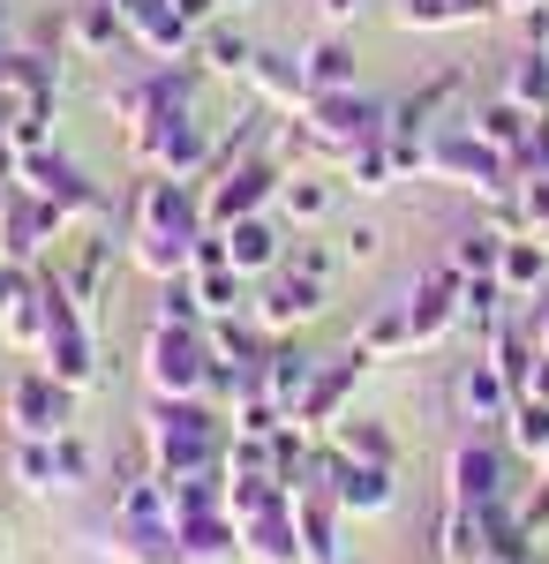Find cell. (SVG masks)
<instances>
[{"mask_svg":"<svg viewBox=\"0 0 549 564\" xmlns=\"http://www.w3.org/2000/svg\"><path fill=\"white\" fill-rule=\"evenodd\" d=\"M114 520H121V527H173L166 475H151V467H143L136 481H121V489H114Z\"/></svg>","mask_w":549,"mask_h":564,"instance_id":"obj_33","label":"cell"},{"mask_svg":"<svg viewBox=\"0 0 549 564\" xmlns=\"http://www.w3.org/2000/svg\"><path fill=\"white\" fill-rule=\"evenodd\" d=\"M512 196H519V218H527V234H535V241H549V174H527L519 188H512Z\"/></svg>","mask_w":549,"mask_h":564,"instance_id":"obj_49","label":"cell"},{"mask_svg":"<svg viewBox=\"0 0 549 564\" xmlns=\"http://www.w3.org/2000/svg\"><path fill=\"white\" fill-rule=\"evenodd\" d=\"M287 263L332 286V279H338V263H346V249H332V241H316V234H294V249H287Z\"/></svg>","mask_w":549,"mask_h":564,"instance_id":"obj_48","label":"cell"},{"mask_svg":"<svg viewBox=\"0 0 549 564\" xmlns=\"http://www.w3.org/2000/svg\"><path fill=\"white\" fill-rule=\"evenodd\" d=\"M354 347L369 354V361H399V354H415V324H407V302H384L377 316H362Z\"/></svg>","mask_w":549,"mask_h":564,"instance_id":"obj_37","label":"cell"},{"mask_svg":"<svg viewBox=\"0 0 549 564\" xmlns=\"http://www.w3.org/2000/svg\"><path fill=\"white\" fill-rule=\"evenodd\" d=\"M497 8H505V15H527V8H542V0H497Z\"/></svg>","mask_w":549,"mask_h":564,"instance_id":"obj_58","label":"cell"},{"mask_svg":"<svg viewBox=\"0 0 549 564\" xmlns=\"http://www.w3.org/2000/svg\"><path fill=\"white\" fill-rule=\"evenodd\" d=\"M68 241V218L39 204L31 188H8L0 196V263H15V271H39L53 263V249Z\"/></svg>","mask_w":549,"mask_h":564,"instance_id":"obj_10","label":"cell"},{"mask_svg":"<svg viewBox=\"0 0 549 564\" xmlns=\"http://www.w3.org/2000/svg\"><path fill=\"white\" fill-rule=\"evenodd\" d=\"M53 121H61V98H23V106H8L0 113V129H8V143L31 159V151H53Z\"/></svg>","mask_w":549,"mask_h":564,"instance_id":"obj_38","label":"cell"},{"mask_svg":"<svg viewBox=\"0 0 549 564\" xmlns=\"http://www.w3.org/2000/svg\"><path fill=\"white\" fill-rule=\"evenodd\" d=\"M279 188H287V166H279L271 151H256V159H241V166H226V174L204 181V212H212V226L263 218V212H279Z\"/></svg>","mask_w":549,"mask_h":564,"instance_id":"obj_11","label":"cell"},{"mask_svg":"<svg viewBox=\"0 0 549 564\" xmlns=\"http://www.w3.org/2000/svg\"><path fill=\"white\" fill-rule=\"evenodd\" d=\"M181 557L189 564H249V542H241V520L234 512H212V520H181Z\"/></svg>","mask_w":549,"mask_h":564,"instance_id":"obj_26","label":"cell"},{"mask_svg":"<svg viewBox=\"0 0 549 564\" xmlns=\"http://www.w3.org/2000/svg\"><path fill=\"white\" fill-rule=\"evenodd\" d=\"M497 279H505L512 302H542V294H549V241H535V234L505 241V257H497Z\"/></svg>","mask_w":549,"mask_h":564,"instance_id":"obj_29","label":"cell"},{"mask_svg":"<svg viewBox=\"0 0 549 564\" xmlns=\"http://www.w3.org/2000/svg\"><path fill=\"white\" fill-rule=\"evenodd\" d=\"M294 534H301V564H346V512L332 505V489L294 497Z\"/></svg>","mask_w":549,"mask_h":564,"instance_id":"obj_21","label":"cell"},{"mask_svg":"<svg viewBox=\"0 0 549 564\" xmlns=\"http://www.w3.org/2000/svg\"><path fill=\"white\" fill-rule=\"evenodd\" d=\"M271 505H287V489L271 475H226V512L234 520H263Z\"/></svg>","mask_w":549,"mask_h":564,"instance_id":"obj_45","label":"cell"},{"mask_svg":"<svg viewBox=\"0 0 549 564\" xmlns=\"http://www.w3.org/2000/svg\"><path fill=\"white\" fill-rule=\"evenodd\" d=\"M0 347H8V354H39V347H45V294H39V271H31V286H23L15 302L0 308Z\"/></svg>","mask_w":549,"mask_h":564,"instance_id":"obj_36","label":"cell"},{"mask_svg":"<svg viewBox=\"0 0 549 564\" xmlns=\"http://www.w3.org/2000/svg\"><path fill=\"white\" fill-rule=\"evenodd\" d=\"M15 188H31L39 204H53V212L68 218V234H84V226H114V204H106V188H98V181H90L84 166L61 151V143H53V151H31Z\"/></svg>","mask_w":549,"mask_h":564,"instance_id":"obj_5","label":"cell"},{"mask_svg":"<svg viewBox=\"0 0 549 564\" xmlns=\"http://www.w3.org/2000/svg\"><path fill=\"white\" fill-rule=\"evenodd\" d=\"M301 129L316 143V159L338 174V159H354L362 143H384V135H391V106L369 98V90H332V98H316V106L301 113Z\"/></svg>","mask_w":549,"mask_h":564,"instance_id":"obj_4","label":"cell"},{"mask_svg":"<svg viewBox=\"0 0 549 564\" xmlns=\"http://www.w3.org/2000/svg\"><path fill=\"white\" fill-rule=\"evenodd\" d=\"M241 542H249V564H301L294 497H287V505H271L263 520H241Z\"/></svg>","mask_w":549,"mask_h":564,"instance_id":"obj_31","label":"cell"},{"mask_svg":"<svg viewBox=\"0 0 549 564\" xmlns=\"http://www.w3.org/2000/svg\"><path fill=\"white\" fill-rule=\"evenodd\" d=\"M505 444L527 459V467H542V459H549V406H542V399H519V406L505 414Z\"/></svg>","mask_w":549,"mask_h":564,"instance_id":"obj_40","label":"cell"},{"mask_svg":"<svg viewBox=\"0 0 549 564\" xmlns=\"http://www.w3.org/2000/svg\"><path fill=\"white\" fill-rule=\"evenodd\" d=\"M0 414H8V436H23V444H53V436L76 430V391L61 384L45 361H31V369H15V377H8Z\"/></svg>","mask_w":549,"mask_h":564,"instance_id":"obj_6","label":"cell"},{"mask_svg":"<svg viewBox=\"0 0 549 564\" xmlns=\"http://www.w3.org/2000/svg\"><path fill=\"white\" fill-rule=\"evenodd\" d=\"M84 542H90V557H98V564H189L173 527H121V520H106V527H90Z\"/></svg>","mask_w":549,"mask_h":564,"instance_id":"obj_19","label":"cell"},{"mask_svg":"<svg viewBox=\"0 0 549 564\" xmlns=\"http://www.w3.org/2000/svg\"><path fill=\"white\" fill-rule=\"evenodd\" d=\"M249 90H256V106H271V113H287V121H301L309 106H316V90H309V76H301V61L294 53H256V68H249Z\"/></svg>","mask_w":549,"mask_h":564,"instance_id":"obj_22","label":"cell"},{"mask_svg":"<svg viewBox=\"0 0 549 564\" xmlns=\"http://www.w3.org/2000/svg\"><path fill=\"white\" fill-rule=\"evenodd\" d=\"M173 8H181V15H189L196 31H212V23H226V0H173Z\"/></svg>","mask_w":549,"mask_h":564,"instance_id":"obj_52","label":"cell"},{"mask_svg":"<svg viewBox=\"0 0 549 564\" xmlns=\"http://www.w3.org/2000/svg\"><path fill=\"white\" fill-rule=\"evenodd\" d=\"M8 481H15L23 497H68L53 444H23V436H8Z\"/></svg>","mask_w":549,"mask_h":564,"instance_id":"obj_35","label":"cell"},{"mask_svg":"<svg viewBox=\"0 0 549 564\" xmlns=\"http://www.w3.org/2000/svg\"><path fill=\"white\" fill-rule=\"evenodd\" d=\"M324 308H332V286H324V279H309V271H294V263H279L271 279H256V286H249V316L271 332V339L309 332Z\"/></svg>","mask_w":549,"mask_h":564,"instance_id":"obj_8","label":"cell"},{"mask_svg":"<svg viewBox=\"0 0 549 564\" xmlns=\"http://www.w3.org/2000/svg\"><path fill=\"white\" fill-rule=\"evenodd\" d=\"M519 39H527V53H549V0L519 15Z\"/></svg>","mask_w":549,"mask_h":564,"instance_id":"obj_51","label":"cell"},{"mask_svg":"<svg viewBox=\"0 0 549 564\" xmlns=\"http://www.w3.org/2000/svg\"><path fill=\"white\" fill-rule=\"evenodd\" d=\"M316 369H324V354H309L301 339H271V354H263V369H256V384H263V399L294 422L301 399L316 391Z\"/></svg>","mask_w":549,"mask_h":564,"instance_id":"obj_18","label":"cell"},{"mask_svg":"<svg viewBox=\"0 0 549 564\" xmlns=\"http://www.w3.org/2000/svg\"><path fill=\"white\" fill-rule=\"evenodd\" d=\"M324 489H332V505L346 512V520H384V512L399 505V467H369V459H346V452H332V475H324Z\"/></svg>","mask_w":549,"mask_h":564,"instance_id":"obj_15","label":"cell"},{"mask_svg":"<svg viewBox=\"0 0 549 564\" xmlns=\"http://www.w3.org/2000/svg\"><path fill=\"white\" fill-rule=\"evenodd\" d=\"M535 121H542V113H527V106H512L505 90H497L489 106H474V113H466V129L482 135L489 151H505V159H519V151L535 143Z\"/></svg>","mask_w":549,"mask_h":564,"instance_id":"obj_28","label":"cell"},{"mask_svg":"<svg viewBox=\"0 0 549 564\" xmlns=\"http://www.w3.org/2000/svg\"><path fill=\"white\" fill-rule=\"evenodd\" d=\"M527 332H535V347L549 354V294H542V302H535V316H527Z\"/></svg>","mask_w":549,"mask_h":564,"instance_id":"obj_55","label":"cell"},{"mask_svg":"<svg viewBox=\"0 0 549 564\" xmlns=\"http://www.w3.org/2000/svg\"><path fill=\"white\" fill-rule=\"evenodd\" d=\"M15 181H23V151H15V143H8V129H0V196H8V188H15Z\"/></svg>","mask_w":549,"mask_h":564,"instance_id":"obj_54","label":"cell"},{"mask_svg":"<svg viewBox=\"0 0 549 564\" xmlns=\"http://www.w3.org/2000/svg\"><path fill=\"white\" fill-rule=\"evenodd\" d=\"M505 452H512V444L460 436V444H452V459H444V505H474V512H489V505H512V497H519V481H512Z\"/></svg>","mask_w":549,"mask_h":564,"instance_id":"obj_9","label":"cell"},{"mask_svg":"<svg viewBox=\"0 0 549 564\" xmlns=\"http://www.w3.org/2000/svg\"><path fill=\"white\" fill-rule=\"evenodd\" d=\"M294 61H301V76H309V90H316V98H332V90H354V45L332 39V31H324V39H309Z\"/></svg>","mask_w":549,"mask_h":564,"instance_id":"obj_34","label":"cell"},{"mask_svg":"<svg viewBox=\"0 0 549 564\" xmlns=\"http://www.w3.org/2000/svg\"><path fill=\"white\" fill-rule=\"evenodd\" d=\"M212 339L204 332H181V324H151L143 332V384L151 399H204L212 384Z\"/></svg>","mask_w":549,"mask_h":564,"instance_id":"obj_7","label":"cell"},{"mask_svg":"<svg viewBox=\"0 0 549 564\" xmlns=\"http://www.w3.org/2000/svg\"><path fill=\"white\" fill-rule=\"evenodd\" d=\"M338 188H346V181H338L332 166H301V174H287V188H279V218H287L294 234H316V226L338 212Z\"/></svg>","mask_w":549,"mask_h":564,"instance_id":"obj_23","label":"cell"},{"mask_svg":"<svg viewBox=\"0 0 549 564\" xmlns=\"http://www.w3.org/2000/svg\"><path fill=\"white\" fill-rule=\"evenodd\" d=\"M338 181H346L354 196H384V188L399 181V166H391V143H362L354 159H338Z\"/></svg>","mask_w":549,"mask_h":564,"instance_id":"obj_43","label":"cell"},{"mask_svg":"<svg viewBox=\"0 0 549 564\" xmlns=\"http://www.w3.org/2000/svg\"><path fill=\"white\" fill-rule=\"evenodd\" d=\"M279 422H287V414H279V406L263 399V384L249 377V391H241V399H234V414H226V430H234V436H249V444H263V436L279 430Z\"/></svg>","mask_w":549,"mask_h":564,"instance_id":"obj_46","label":"cell"},{"mask_svg":"<svg viewBox=\"0 0 549 564\" xmlns=\"http://www.w3.org/2000/svg\"><path fill=\"white\" fill-rule=\"evenodd\" d=\"M256 53H263V45H256L249 31H234V15H226V23H212V31L196 39V68L218 76V84H249Z\"/></svg>","mask_w":549,"mask_h":564,"instance_id":"obj_27","label":"cell"},{"mask_svg":"<svg viewBox=\"0 0 549 564\" xmlns=\"http://www.w3.org/2000/svg\"><path fill=\"white\" fill-rule=\"evenodd\" d=\"M505 98L512 106H527V113H549V53H512V68H505Z\"/></svg>","mask_w":549,"mask_h":564,"instance_id":"obj_41","label":"cell"},{"mask_svg":"<svg viewBox=\"0 0 549 564\" xmlns=\"http://www.w3.org/2000/svg\"><path fill=\"white\" fill-rule=\"evenodd\" d=\"M422 174L444 181V188H460V196H482V204H497V196H512V188H519L512 159H505V151H489V143L466 129V121H452V129H437L422 143Z\"/></svg>","mask_w":549,"mask_h":564,"instance_id":"obj_3","label":"cell"},{"mask_svg":"<svg viewBox=\"0 0 549 564\" xmlns=\"http://www.w3.org/2000/svg\"><path fill=\"white\" fill-rule=\"evenodd\" d=\"M53 271H61V286L76 294L84 316L106 308V279H114V226H84V234H68L61 249H53Z\"/></svg>","mask_w":549,"mask_h":564,"instance_id":"obj_12","label":"cell"},{"mask_svg":"<svg viewBox=\"0 0 549 564\" xmlns=\"http://www.w3.org/2000/svg\"><path fill=\"white\" fill-rule=\"evenodd\" d=\"M196 294H204V316H249V279L226 263V271H189Z\"/></svg>","mask_w":549,"mask_h":564,"instance_id":"obj_44","label":"cell"},{"mask_svg":"<svg viewBox=\"0 0 549 564\" xmlns=\"http://www.w3.org/2000/svg\"><path fill=\"white\" fill-rule=\"evenodd\" d=\"M338 249H346V263H377L384 257V234H377V226H354Z\"/></svg>","mask_w":549,"mask_h":564,"instance_id":"obj_50","label":"cell"},{"mask_svg":"<svg viewBox=\"0 0 549 564\" xmlns=\"http://www.w3.org/2000/svg\"><path fill=\"white\" fill-rule=\"evenodd\" d=\"M0 564H8V527H0Z\"/></svg>","mask_w":549,"mask_h":564,"instance_id":"obj_60","label":"cell"},{"mask_svg":"<svg viewBox=\"0 0 549 564\" xmlns=\"http://www.w3.org/2000/svg\"><path fill=\"white\" fill-rule=\"evenodd\" d=\"M482 557H489V512L444 505V520H437V564H482Z\"/></svg>","mask_w":549,"mask_h":564,"instance_id":"obj_30","label":"cell"},{"mask_svg":"<svg viewBox=\"0 0 549 564\" xmlns=\"http://www.w3.org/2000/svg\"><path fill=\"white\" fill-rule=\"evenodd\" d=\"M316 15H324V31H346L362 15V0H316Z\"/></svg>","mask_w":549,"mask_h":564,"instance_id":"obj_53","label":"cell"},{"mask_svg":"<svg viewBox=\"0 0 549 564\" xmlns=\"http://www.w3.org/2000/svg\"><path fill=\"white\" fill-rule=\"evenodd\" d=\"M527 399H542V406H549V354L535 361V384H527Z\"/></svg>","mask_w":549,"mask_h":564,"instance_id":"obj_57","label":"cell"},{"mask_svg":"<svg viewBox=\"0 0 549 564\" xmlns=\"http://www.w3.org/2000/svg\"><path fill=\"white\" fill-rule=\"evenodd\" d=\"M377 361L362 347H346V354H324V369H316V391L301 399V430H316V436H332V422H346L354 414V391H362V377H369Z\"/></svg>","mask_w":549,"mask_h":564,"instance_id":"obj_14","label":"cell"},{"mask_svg":"<svg viewBox=\"0 0 549 564\" xmlns=\"http://www.w3.org/2000/svg\"><path fill=\"white\" fill-rule=\"evenodd\" d=\"M15 45V0H0V53Z\"/></svg>","mask_w":549,"mask_h":564,"instance_id":"obj_56","label":"cell"},{"mask_svg":"<svg viewBox=\"0 0 549 564\" xmlns=\"http://www.w3.org/2000/svg\"><path fill=\"white\" fill-rule=\"evenodd\" d=\"M497 257H505V234H497V226H466L444 263H452L460 279H497Z\"/></svg>","mask_w":549,"mask_h":564,"instance_id":"obj_42","label":"cell"},{"mask_svg":"<svg viewBox=\"0 0 549 564\" xmlns=\"http://www.w3.org/2000/svg\"><path fill=\"white\" fill-rule=\"evenodd\" d=\"M542 475H549V459H542Z\"/></svg>","mask_w":549,"mask_h":564,"instance_id":"obj_61","label":"cell"},{"mask_svg":"<svg viewBox=\"0 0 549 564\" xmlns=\"http://www.w3.org/2000/svg\"><path fill=\"white\" fill-rule=\"evenodd\" d=\"M452 406H460L466 422H497V430H505V414L519 406V391H512V377L489 361V354H474V361H460V377H452Z\"/></svg>","mask_w":549,"mask_h":564,"instance_id":"obj_20","label":"cell"},{"mask_svg":"<svg viewBox=\"0 0 549 564\" xmlns=\"http://www.w3.org/2000/svg\"><path fill=\"white\" fill-rule=\"evenodd\" d=\"M151 324H181V332H204V324H212V316H204V294H196V279H189V271L151 286Z\"/></svg>","mask_w":549,"mask_h":564,"instance_id":"obj_39","label":"cell"},{"mask_svg":"<svg viewBox=\"0 0 549 564\" xmlns=\"http://www.w3.org/2000/svg\"><path fill=\"white\" fill-rule=\"evenodd\" d=\"M241 8H249V0H226V15H241Z\"/></svg>","mask_w":549,"mask_h":564,"instance_id":"obj_59","label":"cell"},{"mask_svg":"<svg viewBox=\"0 0 549 564\" xmlns=\"http://www.w3.org/2000/svg\"><path fill=\"white\" fill-rule=\"evenodd\" d=\"M226 234V263L241 271V279H271L279 263H287V249H294V226L279 212H263V218H234V226H218Z\"/></svg>","mask_w":549,"mask_h":564,"instance_id":"obj_17","label":"cell"},{"mask_svg":"<svg viewBox=\"0 0 549 564\" xmlns=\"http://www.w3.org/2000/svg\"><path fill=\"white\" fill-rule=\"evenodd\" d=\"M460 286H466L460 271H452V263H437V271H422V279L399 294V302H407V324H415V354L460 332Z\"/></svg>","mask_w":549,"mask_h":564,"instance_id":"obj_16","label":"cell"},{"mask_svg":"<svg viewBox=\"0 0 549 564\" xmlns=\"http://www.w3.org/2000/svg\"><path fill=\"white\" fill-rule=\"evenodd\" d=\"M460 98H466V68H437L422 90H407V98L391 106V143H429L437 129L466 121Z\"/></svg>","mask_w":549,"mask_h":564,"instance_id":"obj_13","label":"cell"},{"mask_svg":"<svg viewBox=\"0 0 549 564\" xmlns=\"http://www.w3.org/2000/svg\"><path fill=\"white\" fill-rule=\"evenodd\" d=\"M226 414L204 406V399H151L143 406V452H151V475H226Z\"/></svg>","mask_w":549,"mask_h":564,"instance_id":"obj_1","label":"cell"},{"mask_svg":"<svg viewBox=\"0 0 549 564\" xmlns=\"http://www.w3.org/2000/svg\"><path fill=\"white\" fill-rule=\"evenodd\" d=\"M128 159H136V174H166V181H204L212 174V121L189 106V113H151L143 129H128Z\"/></svg>","mask_w":549,"mask_h":564,"instance_id":"obj_2","label":"cell"},{"mask_svg":"<svg viewBox=\"0 0 549 564\" xmlns=\"http://www.w3.org/2000/svg\"><path fill=\"white\" fill-rule=\"evenodd\" d=\"M512 512H519V534H527V542H542V534H549V475H542V467H535V481H519Z\"/></svg>","mask_w":549,"mask_h":564,"instance_id":"obj_47","label":"cell"},{"mask_svg":"<svg viewBox=\"0 0 549 564\" xmlns=\"http://www.w3.org/2000/svg\"><path fill=\"white\" fill-rule=\"evenodd\" d=\"M204 339H212V361H218V369H234V377H256L263 354H271V332H263L256 316H212Z\"/></svg>","mask_w":549,"mask_h":564,"instance_id":"obj_25","label":"cell"},{"mask_svg":"<svg viewBox=\"0 0 549 564\" xmlns=\"http://www.w3.org/2000/svg\"><path fill=\"white\" fill-rule=\"evenodd\" d=\"M61 39H68V53H84V61H114V45H128V31H121V15H114V0H68Z\"/></svg>","mask_w":549,"mask_h":564,"instance_id":"obj_24","label":"cell"},{"mask_svg":"<svg viewBox=\"0 0 549 564\" xmlns=\"http://www.w3.org/2000/svg\"><path fill=\"white\" fill-rule=\"evenodd\" d=\"M324 444L346 452V459H369V467H399V436H391V422H377V414H346V422H332Z\"/></svg>","mask_w":549,"mask_h":564,"instance_id":"obj_32","label":"cell"}]
</instances>
